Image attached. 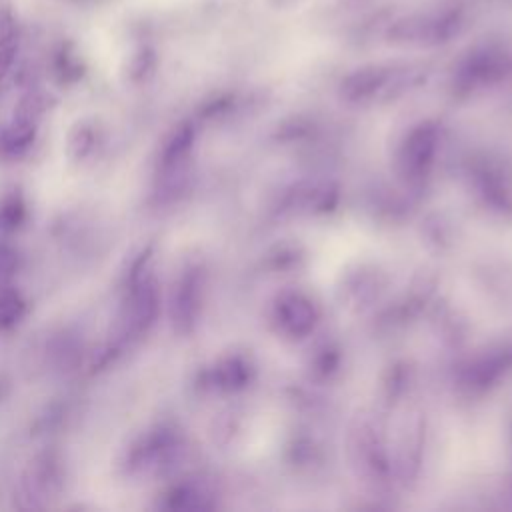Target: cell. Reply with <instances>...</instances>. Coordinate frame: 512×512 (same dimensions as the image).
Returning <instances> with one entry per match:
<instances>
[{"instance_id":"1","label":"cell","mask_w":512,"mask_h":512,"mask_svg":"<svg viewBox=\"0 0 512 512\" xmlns=\"http://www.w3.org/2000/svg\"><path fill=\"white\" fill-rule=\"evenodd\" d=\"M160 296L154 278L146 272L132 284H128L126 300L120 308L114 338L108 342L116 352L142 338L158 318Z\"/></svg>"},{"instance_id":"2","label":"cell","mask_w":512,"mask_h":512,"mask_svg":"<svg viewBox=\"0 0 512 512\" xmlns=\"http://www.w3.org/2000/svg\"><path fill=\"white\" fill-rule=\"evenodd\" d=\"M174 452V434L164 426L150 428L134 438L122 456V468L128 476L158 472Z\"/></svg>"},{"instance_id":"3","label":"cell","mask_w":512,"mask_h":512,"mask_svg":"<svg viewBox=\"0 0 512 512\" xmlns=\"http://www.w3.org/2000/svg\"><path fill=\"white\" fill-rule=\"evenodd\" d=\"M64 486V466L58 454L42 452L26 468L20 482V496L24 506L38 508L54 498Z\"/></svg>"},{"instance_id":"4","label":"cell","mask_w":512,"mask_h":512,"mask_svg":"<svg viewBox=\"0 0 512 512\" xmlns=\"http://www.w3.org/2000/svg\"><path fill=\"white\" fill-rule=\"evenodd\" d=\"M48 70L60 86H74L86 76V62L78 44L70 38L58 40L48 56Z\"/></svg>"},{"instance_id":"5","label":"cell","mask_w":512,"mask_h":512,"mask_svg":"<svg viewBox=\"0 0 512 512\" xmlns=\"http://www.w3.org/2000/svg\"><path fill=\"white\" fill-rule=\"evenodd\" d=\"M38 122L12 114V118L0 126V156L18 158L22 156L36 140Z\"/></svg>"},{"instance_id":"6","label":"cell","mask_w":512,"mask_h":512,"mask_svg":"<svg viewBox=\"0 0 512 512\" xmlns=\"http://www.w3.org/2000/svg\"><path fill=\"white\" fill-rule=\"evenodd\" d=\"M156 64H158L156 50L150 44H138L126 56L122 72L130 84H142L152 78V74L156 72Z\"/></svg>"},{"instance_id":"7","label":"cell","mask_w":512,"mask_h":512,"mask_svg":"<svg viewBox=\"0 0 512 512\" xmlns=\"http://www.w3.org/2000/svg\"><path fill=\"white\" fill-rule=\"evenodd\" d=\"M192 144V128L182 124L178 126L170 138L166 140V144L162 146V152H160V160H158V166L162 170V174H172L178 164L186 158V152Z\"/></svg>"},{"instance_id":"8","label":"cell","mask_w":512,"mask_h":512,"mask_svg":"<svg viewBox=\"0 0 512 512\" xmlns=\"http://www.w3.org/2000/svg\"><path fill=\"white\" fill-rule=\"evenodd\" d=\"M196 308V280L194 276H184L172 300V320L178 330H186L194 318Z\"/></svg>"},{"instance_id":"9","label":"cell","mask_w":512,"mask_h":512,"mask_svg":"<svg viewBox=\"0 0 512 512\" xmlns=\"http://www.w3.org/2000/svg\"><path fill=\"white\" fill-rule=\"evenodd\" d=\"M26 222V200L18 188L6 190L0 196V232L12 234Z\"/></svg>"},{"instance_id":"10","label":"cell","mask_w":512,"mask_h":512,"mask_svg":"<svg viewBox=\"0 0 512 512\" xmlns=\"http://www.w3.org/2000/svg\"><path fill=\"white\" fill-rule=\"evenodd\" d=\"M26 314L24 296L10 284L0 286V330L14 328Z\"/></svg>"},{"instance_id":"11","label":"cell","mask_w":512,"mask_h":512,"mask_svg":"<svg viewBox=\"0 0 512 512\" xmlns=\"http://www.w3.org/2000/svg\"><path fill=\"white\" fill-rule=\"evenodd\" d=\"M96 146V128L88 120H80L72 126L66 138V154L72 160H84Z\"/></svg>"},{"instance_id":"12","label":"cell","mask_w":512,"mask_h":512,"mask_svg":"<svg viewBox=\"0 0 512 512\" xmlns=\"http://www.w3.org/2000/svg\"><path fill=\"white\" fill-rule=\"evenodd\" d=\"M52 106H54V98L46 90L30 88L28 92L22 94V98L14 106V114L38 122Z\"/></svg>"},{"instance_id":"13","label":"cell","mask_w":512,"mask_h":512,"mask_svg":"<svg viewBox=\"0 0 512 512\" xmlns=\"http://www.w3.org/2000/svg\"><path fill=\"white\" fill-rule=\"evenodd\" d=\"M20 34V24H18V14L10 2L0 0V46L18 42Z\"/></svg>"},{"instance_id":"14","label":"cell","mask_w":512,"mask_h":512,"mask_svg":"<svg viewBox=\"0 0 512 512\" xmlns=\"http://www.w3.org/2000/svg\"><path fill=\"white\" fill-rule=\"evenodd\" d=\"M18 268H20L18 252L8 244H0V286L8 284L10 278L18 272Z\"/></svg>"},{"instance_id":"15","label":"cell","mask_w":512,"mask_h":512,"mask_svg":"<svg viewBox=\"0 0 512 512\" xmlns=\"http://www.w3.org/2000/svg\"><path fill=\"white\" fill-rule=\"evenodd\" d=\"M18 50H20V44H18V42L0 46V84H2V82L10 76V72L14 70L16 58H18Z\"/></svg>"},{"instance_id":"16","label":"cell","mask_w":512,"mask_h":512,"mask_svg":"<svg viewBox=\"0 0 512 512\" xmlns=\"http://www.w3.org/2000/svg\"><path fill=\"white\" fill-rule=\"evenodd\" d=\"M64 2H76V4H80V2H84V0H64Z\"/></svg>"}]
</instances>
